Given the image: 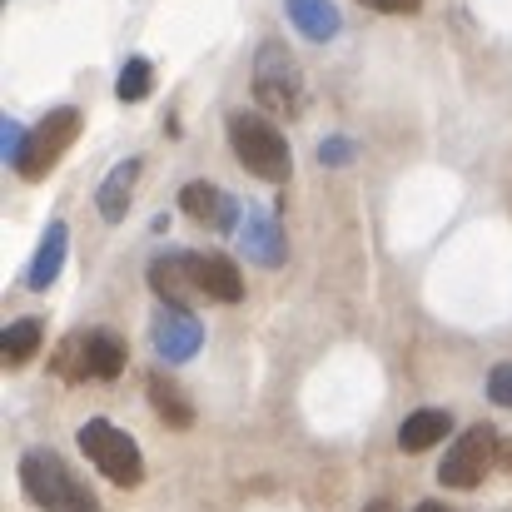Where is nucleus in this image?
Segmentation results:
<instances>
[{"instance_id": "1", "label": "nucleus", "mask_w": 512, "mask_h": 512, "mask_svg": "<svg viewBox=\"0 0 512 512\" xmlns=\"http://www.w3.org/2000/svg\"><path fill=\"white\" fill-rule=\"evenodd\" d=\"M229 145H234V160L249 174L269 179V184H284L294 174V155L284 145V135L264 120V115H249V110H234L229 115Z\"/></svg>"}, {"instance_id": "2", "label": "nucleus", "mask_w": 512, "mask_h": 512, "mask_svg": "<svg viewBox=\"0 0 512 512\" xmlns=\"http://www.w3.org/2000/svg\"><path fill=\"white\" fill-rule=\"evenodd\" d=\"M20 488H25V498L35 508L45 512H100L95 493L85 483H75L70 468L55 453H40V448L20 458Z\"/></svg>"}, {"instance_id": "3", "label": "nucleus", "mask_w": 512, "mask_h": 512, "mask_svg": "<svg viewBox=\"0 0 512 512\" xmlns=\"http://www.w3.org/2000/svg\"><path fill=\"white\" fill-rule=\"evenodd\" d=\"M254 100L284 120L304 110V70L284 40H264L254 55Z\"/></svg>"}, {"instance_id": "4", "label": "nucleus", "mask_w": 512, "mask_h": 512, "mask_svg": "<svg viewBox=\"0 0 512 512\" xmlns=\"http://www.w3.org/2000/svg\"><path fill=\"white\" fill-rule=\"evenodd\" d=\"M80 453H85L115 488H140V478H145V458H140L135 438H130L125 428H115L110 418H90V423L80 428Z\"/></svg>"}, {"instance_id": "5", "label": "nucleus", "mask_w": 512, "mask_h": 512, "mask_svg": "<svg viewBox=\"0 0 512 512\" xmlns=\"http://www.w3.org/2000/svg\"><path fill=\"white\" fill-rule=\"evenodd\" d=\"M55 373L80 383V378H120L125 373V343L105 329H90V334H70L55 353Z\"/></svg>"}, {"instance_id": "6", "label": "nucleus", "mask_w": 512, "mask_h": 512, "mask_svg": "<svg viewBox=\"0 0 512 512\" xmlns=\"http://www.w3.org/2000/svg\"><path fill=\"white\" fill-rule=\"evenodd\" d=\"M75 135H80V110H70V105L50 110V115H45V120L30 130L25 155L15 160V170L25 174V179H45V174L60 165V155L75 145Z\"/></svg>"}, {"instance_id": "7", "label": "nucleus", "mask_w": 512, "mask_h": 512, "mask_svg": "<svg viewBox=\"0 0 512 512\" xmlns=\"http://www.w3.org/2000/svg\"><path fill=\"white\" fill-rule=\"evenodd\" d=\"M493 463H498V438H493L488 423H478V428H468V433L453 443V453H448L443 468H438V483L468 493V488H478V483L488 478Z\"/></svg>"}, {"instance_id": "8", "label": "nucleus", "mask_w": 512, "mask_h": 512, "mask_svg": "<svg viewBox=\"0 0 512 512\" xmlns=\"http://www.w3.org/2000/svg\"><path fill=\"white\" fill-rule=\"evenodd\" d=\"M150 334H155V348H160L165 363H189V358L199 353V343H204V324H199L184 304H165V309L155 314Z\"/></svg>"}, {"instance_id": "9", "label": "nucleus", "mask_w": 512, "mask_h": 512, "mask_svg": "<svg viewBox=\"0 0 512 512\" xmlns=\"http://www.w3.org/2000/svg\"><path fill=\"white\" fill-rule=\"evenodd\" d=\"M179 204H184L189 219H199V224H209V229H219V234H229V229L239 224V204H234L224 189L204 184V179L184 184V189H179Z\"/></svg>"}, {"instance_id": "10", "label": "nucleus", "mask_w": 512, "mask_h": 512, "mask_svg": "<svg viewBox=\"0 0 512 512\" xmlns=\"http://www.w3.org/2000/svg\"><path fill=\"white\" fill-rule=\"evenodd\" d=\"M194 284H199V294H209L219 304L244 299V274L234 269L229 254H194Z\"/></svg>"}, {"instance_id": "11", "label": "nucleus", "mask_w": 512, "mask_h": 512, "mask_svg": "<svg viewBox=\"0 0 512 512\" xmlns=\"http://www.w3.org/2000/svg\"><path fill=\"white\" fill-rule=\"evenodd\" d=\"M239 234H244V259H254V264H284L289 244H284V229H279V219H274V214L249 209Z\"/></svg>"}, {"instance_id": "12", "label": "nucleus", "mask_w": 512, "mask_h": 512, "mask_svg": "<svg viewBox=\"0 0 512 512\" xmlns=\"http://www.w3.org/2000/svg\"><path fill=\"white\" fill-rule=\"evenodd\" d=\"M448 433H453V418H448L443 408H418V413L403 418V428H398V448H403V453H428V448L443 443Z\"/></svg>"}, {"instance_id": "13", "label": "nucleus", "mask_w": 512, "mask_h": 512, "mask_svg": "<svg viewBox=\"0 0 512 512\" xmlns=\"http://www.w3.org/2000/svg\"><path fill=\"white\" fill-rule=\"evenodd\" d=\"M150 289L165 304H184L189 289H199L194 284V254H165V259H155L150 264Z\"/></svg>"}, {"instance_id": "14", "label": "nucleus", "mask_w": 512, "mask_h": 512, "mask_svg": "<svg viewBox=\"0 0 512 512\" xmlns=\"http://www.w3.org/2000/svg\"><path fill=\"white\" fill-rule=\"evenodd\" d=\"M289 5V20H294V30H304L309 40H334L339 35V5L334 0H284Z\"/></svg>"}, {"instance_id": "15", "label": "nucleus", "mask_w": 512, "mask_h": 512, "mask_svg": "<svg viewBox=\"0 0 512 512\" xmlns=\"http://www.w3.org/2000/svg\"><path fill=\"white\" fill-rule=\"evenodd\" d=\"M135 179H140V160H125V165H115V170L105 174V184H100V194H95V199H100V214H105L110 224H120V219H125Z\"/></svg>"}, {"instance_id": "16", "label": "nucleus", "mask_w": 512, "mask_h": 512, "mask_svg": "<svg viewBox=\"0 0 512 512\" xmlns=\"http://www.w3.org/2000/svg\"><path fill=\"white\" fill-rule=\"evenodd\" d=\"M150 403H155V413L170 423V428H194V408H189V398L179 393V383H170L165 373H150Z\"/></svg>"}, {"instance_id": "17", "label": "nucleus", "mask_w": 512, "mask_h": 512, "mask_svg": "<svg viewBox=\"0 0 512 512\" xmlns=\"http://www.w3.org/2000/svg\"><path fill=\"white\" fill-rule=\"evenodd\" d=\"M60 264H65V224H50L45 229V244H40V254L30 264V289H50L55 274H60Z\"/></svg>"}, {"instance_id": "18", "label": "nucleus", "mask_w": 512, "mask_h": 512, "mask_svg": "<svg viewBox=\"0 0 512 512\" xmlns=\"http://www.w3.org/2000/svg\"><path fill=\"white\" fill-rule=\"evenodd\" d=\"M40 343H45L40 324H35V319H20V324H10V329H5V339H0V353H5V363H30Z\"/></svg>"}, {"instance_id": "19", "label": "nucleus", "mask_w": 512, "mask_h": 512, "mask_svg": "<svg viewBox=\"0 0 512 512\" xmlns=\"http://www.w3.org/2000/svg\"><path fill=\"white\" fill-rule=\"evenodd\" d=\"M150 85H155V65H150L145 55H135V60H125V70H120V80H115V95H120L125 105H135V100L150 95Z\"/></svg>"}, {"instance_id": "20", "label": "nucleus", "mask_w": 512, "mask_h": 512, "mask_svg": "<svg viewBox=\"0 0 512 512\" xmlns=\"http://www.w3.org/2000/svg\"><path fill=\"white\" fill-rule=\"evenodd\" d=\"M488 398H493L498 408H512V363H498V368L488 373Z\"/></svg>"}, {"instance_id": "21", "label": "nucleus", "mask_w": 512, "mask_h": 512, "mask_svg": "<svg viewBox=\"0 0 512 512\" xmlns=\"http://www.w3.org/2000/svg\"><path fill=\"white\" fill-rule=\"evenodd\" d=\"M25 140H30V135H25V130H20L15 120H5V125H0V155H5L10 165H15L20 155H25Z\"/></svg>"}, {"instance_id": "22", "label": "nucleus", "mask_w": 512, "mask_h": 512, "mask_svg": "<svg viewBox=\"0 0 512 512\" xmlns=\"http://www.w3.org/2000/svg\"><path fill=\"white\" fill-rule=\"evenodd\" d=\"M319 160H324V165H348V160H353V145H348V140H324V145H319Z\"/></svg>"}, {"instance_id": "23", "label": "nucleus", "mask_w": 512, "mask_h": 512, "mask_svg": "<svg viewBox=\"0 0 512 512\" xmlns=\"http://www.w3.org/2000/svg\"><path fill=\"white\" fill-rule=\"evenodd\" d=\"M363 5H373V10H383V15H413L423 0H363Z\"/></svg>"}, {"instance_id": "24", "label": "nucleus", "mask_w": 512, "mask_h": 512, "mask_svg": "<svg viewBox=\"0 0 512 512\" xmlns=\"http://www.w3.org/2000/svg\"><path fill=\"white\" fill-rule=\"evenodd\" d=\"M498 468H508V473H512V438H508V443H498Z\"/></svg>"}, {"instance_id": "25", "label": "nucleus", "mask_w": 512, "mask_h": 512, "mask_svg": "<svg viewBox=\"0 0 512 512\" xmlns=\"http://www.w3.org/2000/svg\"><path fill=\"white\" fill-rule=\"evenodd\" d=\"M413 512H448V508H443V503H418Z\"/></svg>"}]
</instances>
